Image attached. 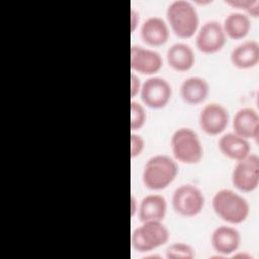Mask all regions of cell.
<instances>
[{
  "mask_svg": "<svg viewBox=\"0 0 259 259\" xmlns=\"http://www.w3.org/2000/svg\"><path fill=\"white\" fill-rule=\"evenodd\" d=\"M211 205L217 215L228 224H241L250 212L248 200L237 191L229 188L218 190L211 198Z\"/></svg>",
  "mask_w": 259,
  "mask_h": 259,
  "instance_id": "cell-1",
  "label": "cell"
},
{
  "mask_svg": "<svg viewBox=\"0 0 259 259\" xmlns=\"http://www.w3.org/2000/svg\"><path fill=\"white\" fill-rule=\"evenodd\" d=\"M178 174V165L174 158L158 154L150 157L143 169L142 180L151 190H161L169 186Z\"/></svg>",
  "mask_w": 259,
  "mask_h": 259,
  "instance_id": "cell-2",
  "label": "cell"
},
{
  "mask_svg": "<svg viewBox=\"0 0 259 259\" xmlns=\"http://www.w3.org/2000/svg\"><path fill=\"white\" fill-rule=\"evenodd\" d=\"M168 25L180 38L193 36L199 27V15L196 7L187 0H173L166 9Z\"/></svg>",
  "mask_w": 259,
  "mask_h": 259,
  "instance_id": "cell-3",
  "label": "cell"
},
{
  "mask_svg": "<svg viewBox=\"0 0 259 259\" xmlns=\"http://www.w3.org/2000/svg\"><path fill=\"white\" fill-rule=\"evenodd\" d=\"M170 232L162 221H146L131 235V245L139 253H150L169 241Z\"/></svg>",
  "mask_w": 259,
  "mask_h": 259,
  "instance_id": "cell-4",
  "label": "cell"
},
{
  "mask_svg": "<svg viewBox=\"0 0 259 259\" xmlns=\"http://www.w3.org/2000/svg\"><path fill=\"white\" fill-rule=\"evenodd\" d=\"M170 146L176 161L196 164L203 157V147L199 136L190 127L177 128L171 136Z\"/></svg>",
  "mask_w": 259,
  "mask_h": 259,
  "instance_id": "cell-5",
  "label": "cell"
},
{
  "mask_svg": "<svg viewBox=\"0 0 259 259\" xmlns=\"http://www.w3.org/2000/svg\"><path fill=\"white\" fill-rule=\"evenodd\" d=\"M204 202L203 192L194 184H181L172 193V207L176 213L182 217L191 218L197 215L202 210Z\"/></svg>",
  "mask_w": 259,
  "mask_h": 259,
  "instance_id": "cell-6",
  "label": "cell"
},
{
  "mask_svg": "<svg viewBox=\"0 0 259 259\" xmlns=\"http://www.w3.org/2000/svg\"><path fill=\"white\" fill-rule=\"evenodd\" d=\"M233 185L244 192H250L257 188L259 183V157L257 154H249L237 161L232 171Z\"/></svg>",
  "mask_w": 259,
  "mask_h": 259,
  "instance_id": "cell-7",
  "label": "cell"
},
{
  "mask_svg": "<svg viewBox=\"0 0 259 259\" xmlns=\"http://www.w3.org/2000/svg\"><path fill=\"white\" fill-rule=\"evenodd\" d=\"M140 96L144 105L154 109L163 108L171 99L172 86L165 78L152 76L142 84Z\"/></svg>",
  "mask_w": 259,
  "mask_h": 259,
  "instance_id": "cell-8",
  "label": "cell"
},
{
  "mask_svg": "<svg viewBox=\"0 0 259 259\" xmlns=\"http://www.w3.org/2000/svg\"><path fill=\"white\" fill-rule=\"evenodd\" d=\"M195 34L196 48L203 54H214L221 51L227 41L223 25L218 20L205 21L198 27Z\"/></svg>",
  "mask_w": 259,
  "mask_h": 259,
  "instance_id": "cell-9",
  "label": "cell"
},
{
  "mask_svg": "<svg viewBox=\"0 0 259 259\" xmlns=\"http://www.w3.org/2000/svg\"><path fill=\"white\" fill-rule=\"evenodd\" d=\"M230 113L221 103L209 102L205 104L198 115L200 128L209 136L222 134L228 126Z\"/></svg>",
  "mask_w": 259,
  "mask_h": 259,
  "instance_id": "cell-10",
  "label": "cell"
},
{
  "mask_svg": "<svg viewBox=\"0 0 259 259\" xmlns=\"http://www.w3.org/2000/svg\"><path fill=\"white\" fill-rule=\"evenodd\" d=\"M130 62L133 72L144 75H153L163 66V59L157 51L138 45L131 47Z\"/></svg>",
  "mask_w": 259,
  "mask_h": 259,
  "instance_id": "cell-11",
  "label": "cell"
},
{
  "mask_svg": "<svg viewBox=\"0 0 259 259\" xmlns=\"http://www.w3.org/2000/svg\"><path fill=\"white\" fill-rule=\"evenodd\" d=\"M241 240L240 232L230 225L217 227L210 235L211 247L221 257L236 253L240 247Z\"/></svg>",
  "mask_w": 259,
  "mask_h": 259,
  "instance_id": "cell-12",
  "label": "cell"
},
{
  "mask_svg": "<svg viewBox=\"0 0 259 259\" xmlns=\"http://www.w3.org/2000/svg\"><path fill=\"white\" fill-rule=\"evenodd\" d=\"M141 38L151 47H160L167 42L170 36L168 23L160 16H150L141 24Z\"/></svg>",
  "mask_w": 259,
  "mask_h": 259,
  "instance_id": "cell-13",
  "label": "cell"
},
{
  "mask_svg": "<svg viewBox=\"0 0 259 259\" xmlns=\"http://www.w3.org/2000/svg\"><path fill=\"white\" fill-rule=\"evenodd\" d=\"M234 133L245 139H254L258 142L259 115L252 107L240 108L233 117Z\"/></svg>",
  "mask_w": 259,
  "mask_h": 259,
  "instance_id": "cell-14",
  "label": "cell"
},
{
  "mask_svg": "<svg viewBox=\"0 0 259 259\" xmlns=\"http://www.w3.org/2000/svg\"><path fill=\"white\" fill-rule=\"evenodd\" d=\"M179 92L185 103L196 105L207 98L209 94V84L202 77L190 76L182 81Z\"/></svg>",
  "mask_w": 259,
  "mask_h": 259,
  "instance_id": "cell-15",
  "label": "cell"
},
{
  "mask_svg": "<svg viewBox=\"0 0 259 259\" xmlns=\"http://www.w3.org/2000/svg\"><path fill=\"white\" fill-rule=\"evenodd\" d=\"M167 200L158 193H152L144 196L139 202L138 215L142 222L163 221L167 213Z\"/></svg>",
  "mask_w": 259,
  "mask_h": 259,
  "instance_id": "cell-16",
  "label": "cell"
},
{
  "mask_svg": "<svg viewBox=\"0 0 259 259\" xmlns=\"http://www.w3.org/2000/svg\"><path fill=\"white\" fill-rule=\"evenodd\" d=\"M218 146L224 156L235 161L247 157L251 151L249 141L234 132L222 135L218 141Z\"/></svg>",
  "mask_w": 259,
  "mask_h": 259,
  "instance_id": "cell-17",
  "label": "cell"
},
{
  "mask_svg": "<svg viewBox=\"0 0 259 259\" xmlns=\"http://www.w3.org/2000/svg\"><path fill=\"white\" fill-rule=\"evenodd\" d=\"M232 64L239 69L255 67L259 62V44L255 39H247L237 45L230 54Z\"/></svg>",
  "mask_w": 259,
  "mask_h": 259,
  "instance_id": "cell-18",
  "label": "cell"
},
{
  "mask_svg": "<svg viewBox=\"0 0 259 259\" xmlns=\"http://www.w3.org/2000/svg\"><path fill=\"white\" fill-rule=\"evenodd\" d=\"M168 65L177 72L190 70L195 63V54L192 48L185 42H175L169 47L166 53Z\"/></svg>",
  "mask_w": 259,
  "mask_h": 259,
  "instance_id": "cell-19",
  "label": "cell"
},
{
  "mask_svg": "<svg viewBox=\"0 0 259 259\" xmlns=\"http://www.w3.org/2000/svg\"><path fill=\"white\" fill-rule=\"evenodd\" d=\"M222 25L227 36L233 39H241L249 33L251 20L244 12L232 11L225 17Z\"/></svg>",
  "mask_w": 259,
  "mask_h": 259,
  "instance_id": "cell-20",
  "label": "cell"
},
{
  "mask_svg": "<svg viewBox=\"0 0 259 259\" xmlns=\"http://www.w3.org/2000/svg\"><path fill=\"white\" fill-rule=\"evenodd\" d=\"M194 257V249L184 242L172 243L166 249V258L168 259H193Z\"/></svg>",
  "mask_w": 259,
  "mask_h": 259,
  "instance_id": "cell-21",
  "label": "cell"
},
{
  "mask_svg": "<svg viewBox=\"0 0 259 259\" xmlns=\"http://www.w3.org/2000/svg\"><path fill=\"white\" fill-rule=\"evenodd\" d=\"M147 120V112L144 105L138 101H131V130H140Z\"/></svg>",
  "mask_w": 259,
  "mask_h": 259,
  "instance_id": "cell-22",
  "label": "cell"
},
{
  "mask_svg": "<svg viewBox=\"0 0 259 259\" xmlns=\"http://www.w3.org/2000/svg\"><path fill=\"white\" fill-rule=\"evenodd\" d=\"M227 4L234 7L245 9L249 14L257 17L259 14V1L258 0H228Z\"/></svg>",
  "mask_w": 259,
  "mask_h": 259,
  "instance_id": "cell-23",
  "label": "cell"
},
{
  "mask_svg": "<svg viewBox=\"0 0 259 259\" xmlns=\"http://www.w3.org/2000/svg\"><path fill=\"white\" fill-rule=\"evenodd\" d=\"M145 140L144 138L139 135L132 133L131 134V157L135 158L142 154L145 149Z\"/></svg>",
  "mask_w": 259,
  "mask_h": 259,
  "instance_id": "cell-24",
  "label": "cell"
},
{
  "mask_svg": "<svg viewBox=\"0 0 259 259\" xmlns=\"http://www.w3.org/2000/svg\"><path fill=\"white\" fill-rule=\"evenodd\" d=\"M142 82L140 77L132 71L131 73V96L135 97L136 95L140 94L141 88H142Z\"/></svg>",
  "mask_w": 259,
  "mask_h": 259,
  "instance_id": "cell-25",
  "label": "cell"
},
{
  "mask_svg": "<svg viewBox=\"0 0 259 259\" xmlns=\"http://www.w3.org/2000/svg\"><path fill=\"white\" fill-rule=\"evenodd\" d=\"M140 22V13L138 10H136L134 7L131 9V30L134 32L136 28L138 27Z\"/></svg>",
  "mask_w": 259,
  "mask_h": 259,
  "instance_id": "cell-26",
  "label": "cell"
},
{
  "mask_svg": "<svg viewBox=\"0 0 259 259\" xmlns=\"http://www.w3.org/2000/svg\"><path fill=\"white\" fill-rule=\"evenodd\" d=\"M138 208H139V203L137 198L135 197L134 194L131 195V215L134 217L137 212H138Z\"/></svg>",
  "mask_w": 259,
  "mask_h": 259,
  "instance_id": "cell-27",
  "label": "cell"
},
{
  "mask_svg": "<svg viewBox=\"0 0 259 259\" xmlns=\"http://www.w3.org/2000/svg\"><path fill=\"white\" fill-rule=\"evenodd\" d=\"M233 257L234 258H238V257H240V258H247V259H249V258H251L252 256L251 255H249V254H247V253H238V254H236V253H234L233 254Z\"/></svg>",
  "mask_w": 259,
  "mask_h": 259,
  "instance_id": "cell-28",
  "label": "cell"
}]
</instances>
